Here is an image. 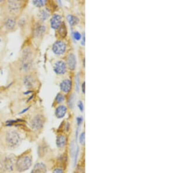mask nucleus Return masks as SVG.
Instances as JSON below:
<instances>
[{"instance_id": "nucleus-1", "label": "nucleus", "mask_w": 174, "mask_h": 173, "mask_svg": "<svg viewBox=\"0 0 174 173\" xmlns=\"http://www.w3.org/2000/svg\"><path fill=\"white\" fill-rule=\"evenodd\" d=\"M33 165V156L30 151L28 150L16 157L15 161V172L18 173L26 172Z\"/></svg>"}, {"instance_id": "nucleus-2", "label": "nucleus", "mask_w": 174, "mask_h": 173, "mask_svg": "<svg viewBox=\"0 0 174 173\" xmlns=\"http://www.w3.org/2000/svg\"><path fill=\"white\" fill-rule=\"evenodd\" d=\"M22 142V138L19 133L14 130H8L4 135V142L6 148L13 151L19 148Z\"/></svg>"}, {"instance_id": "nucleus-3", "label": "nucleus", "mask_w": 174, "mask_h": 173, "mask_svg": "<svg viewBox=\"0 0 174 173\" xmlns=\"http://www.w3.org/2000/svg\"><path fill=\"white\" fill-rule=\"evenodd\" d=\"M16 157L14 154H4L0 156V172L14 173L15 172Z\"/></svg>"}, {"instance_id": "nucleus-4", "label": "nucleus", "mask_w": 174, "mask_h": 173, "mask_svg": "<svg viewBox=\"0 0 174 173\" xmlns=\"http://www.w3.org/2000/svg\"><path fill=\"white\" fill-rule=\"evenodd\" d=\"M45 118L41 114H37L33 117L30 122V127L35 131H38L41 130L44 126L45 124Z\"/></svg>"}, {"instance_id": "nucleus-5", "label": "nucleus", "mask_w": 174, "mask_h": 173, "mask_svg": "<svg viewBox=\"0 0 174 173\" xmlns=\"http://www.w3.org/2000/svg\"><path fill=\"white\" fill-rule=\"evenodd\" d=\"M33 66V62L32 58H21L20 62V71L23 73H27L32 69Z\"/></svg>"}, {"instance_id": "nucleus-6", "label": "nucleus", "mask_w": 174, "mask_h": 173, "mask_svg": "<svg viewBox=\"0 0 174 173\" xmlns=\"http://www.w3.org/2000/svg\"><path fill=\"white\" fill-rule=\"evenodd\" d=\"M20 5L18 1H9L7 2V10L12 15H16L19 12Z\"/></svg>"}, {"instance_id": "nucleus-7", "label": "nucleus", "mask_w": 174, "mask_h": 173, "mask_svg": "<svg viewBox=\"0 0 174 173\" xmlns=\"http://www.w3.org/2000/svg\"><path fill=\"white\" fill-rule=\"evenodd\" d=\"M66 49V44L61 40L57 41L52 46V51L57 55H62L64 54Z\"/></svg>"}, {"instance_id": "nucleus-8", "label": "nucleus", "mask_w": 174, "mask_h": 173, "mask_svg": "<svg viewBox=\"0 0 174 173\" xmlns=\"http://www.w3.org/2000/svg\"><path fill=\"white\" fill-rule=\"evenodd\" d=\"M2 25L5 30H11L14 29L16 26V22L14 17H9L4 19Z\"/></svg>"}, {"instance_id": "nucleus-9", "label": "nucleus", "mask_w": 174, "mask_h": 173, "mask_svg": "<svg viewBox=\"0 0 174 173\" xmlns=\"http://www.w3.org/2000/svg\"><path fill=\"white\" fill-rule=\"evenodd\" d=\"M54 70L55 73L58 75L65 74L67 71V66L66 63L62 61H58L55 62L54 65Z\"/></svg>"}, {"instance_id": "nucleus-10", "label": "nucleus", "mask_w": 174, "mask_h": 173, "mask_svg": "<svg viewBox=\"0 0 174 173\" xmlns=\"http://www.w3.org/2000/svg\"><path fill=\"white\" fill-rule=\"evenodd\" d=\"M47 165L43 162L39 161L34 165L30 173H47Z\"/></svg>"}, {"instance_id": "nucleus-11", "label": "nucleus", "mask_w": 174, "mask_h": 173, "mask_svg": "<svg viewBox=\"0 0 174 173\" xmlns=\"http://www.w3.org/2000/svg\"><path fill=\"white\" fill-rule=\"evenodd\" d=\"M23 83L27 89L30 90L34 88L36 83V80L33 75H27L23 77Z\"/></svg>"}, {"instance_id": "nucleus-12", "label": "nucleus", "mask_w": 174, "mask_h": 173, "mask_svg": "<svg viewBox=\"0 0 174 173\" xmlns=\"http://www.w3.org/2000/svg\"><path fill=\"white\" fill-rule=\"evenodd\" d=\"M67 143V137L63 134L58 135L56 138V145L59 149L64 148Z\"/></svg>"}, {"instance_id": "nucleus-13", "label": "nucleus", "mask_w": 174, "mask_h": 173, "mask_svg": "<svg viewBox=\"0 0 174 173\" xmlns=\"http://www.w3.org/2000/svg\"><path fill=\"white\" fill-rule=\"evenodd\" d=\"M51 26L54 29H58L62 24V17L59 14H54L50 20Z\"/></svg>"}, {"instance_id": "nucleus-14", "label": "nucleus", "mask_w": 174, "mask_h": 173, "mask_svg": "<svg viewBox=\"0 0 174 173\" xmlns=\"http://www.w3.org/2000/svg\"><path fill=\"white\" fill-rule=\"evenodd\" d=\"M72 86V81L69 79H64L60 84V88L61 90L66 93H69L71 90Z\"/></svg>"}, {"instance_id": "nucleus-15", "label": "nucleus", "mask_w": 174, "mask_h": 173, "mask_svg": "<svg viewBox=\"0 0 174 173\" xmlns=\"http://www.w3.org/2000/svg\"><path fill=\"white\" fill-rule=\"evenodd\" d=\"M67 66L69 67V69L72 71H73L75 69L77 61H76V58L74 54L70 53L67 58Z\"/></svg>"}, {"instance_id": "nucleus-16", "label": "nucleus", "mask_w": 174, "mask_h": 173, "mask_svg": "<svg viewBox=\"0 0 174 173\" xmlns=\"http://www.w3.org/2000/svg\"><path fill=\"white\" fill-rule=\"evenodd\" d=\"M67 107L64 105H60L58 106L55 110V114L57 118L61 119L63 118L67 113Z\"/></svg>"}, {"instance_id": "nucleus-17", "label": "nucleus", "mask_w": 174, "mask_h": 173, "mask_svg": "<svg viewBox=\"0 0 174 173\" xmlns=\"http://www.w3.org/2000/svg\"><path fill=\"white\" fill-rule=\"evenodd\" d=\"M46 30V27L44 25H37L33 30V35L35 37L42 36Z\"/></svg>"}, {"instance_id": "nucleus-18", "label": "nucleus", "mask_w": 174, "mask_h": 173, "mask_svg": "<svg viewBox=\"0 0 174 173\" xmlns=\"http://www.w3.org/2000/svg\"><path fill=\"white\" fill-rule=\"evenodd\" d=\"M50 16V13L47 9H42L39 11V17L41 20L45 21Z\"/></svg>"}, {"instance_id": "nucleus-19", "label": "nucleus", "mask_w": 174, "mask_h": 173, "mask_svg": "<svg viewBox=\"0 0 174 173\" xmlns=\"http://www.w3.org/2000/svg\"><path fill=\"white\" fill-rule=\"evenodd\" d=\"M58 33L62 38H64L67 35V28L64 22H63L58 28Z\"/></svg>"}, {"instance_id": "nucleus-20", "label": "nucleus", "mask_w": 174, "mask_h": 173, "mask_svg": "<svg viewBox=\"0 0 174 173\" xmlns=\"http://www.w3.org/2000/svg\"><path fill=\"white\" fill-rule=\"evenodd\" d=\"M67 20L71 26H74L77 25L79 22V19L77 17L72 15H68L67 16Z\"/></svg>"}, {"instance_id": "nucleus-21", "label": "nucleus", "mask_w": 174, "mask_h": 173, "mask_svg": "<svg viewBox=\"0 0 174 173\" xmlns=\"http://www.w3.org/2000/svg\"><path fill=\"white\" fill-rule=\"evenodd\" d=\"M33 53L30 48H26L23 50L22 52L21 58L27 59V58H32Z\"/></svg>"}, {"instance_id": "nucleus-22", "label": "nucleus", "mask_w": 174, "mask_h": 173, "mask_svg": "<svg viewBox=\"0 0 174 173\" xmlns=\"http://www.w3.org/2000/svg\"><path fill=\"white\" fill-rule=\"evenodd\" d=\"M77 146L76 145L74 140H72L70 145V154L71 158L72 159H73L74 154L76 153V151L77 149Z\"/></svg>"}, {"instance_id": "nucleus-23", "label": "nucleus", "mask_w": 174, "mask_h": 173, "mask_svg": "<svg viewBox=\"0 0 174 173\" xmlns=\"http://www.w3.org/2000/svg\"><path fill=\"white\" fill-rule=\"evenodd\" d=\"M47 2L45 0H34L33 1V4L37 7H42L45 5Z\"/></svg>"}, {"instance_id": "nucleus-24", "label": "nucleus", "mask_w": 174, "mask_h": 173, "mask_svg": "<svg viewBox=\"0 0 174 173\" xmlns=\"http://www.w3.org/2000/svg\"><path fill=\"white\" fill-rule=\"evenodd\" d=\"M74 100H75V96H74V94H73L70 96V97L68 100V106L70 109H73V107H74Z\"/></svg>"}, {"instance_id": "nucleus-25", "label": "nucleus", "mask_w": 174, "mask_h": 173, "mask_svg": "<svg viewBox=\"0 0 174 173\" xmlns=\"http://www.w3.org/2000/svg\"><path fill=\"white\" fill-rule=\"evenodd\" d=\"M78 139L79 140V143L82 146H84L85 145V132H82L81 134H80L78 138Z\"/></svg>"}, {"instance_id": "nucleus-26", "label": "nucleus", "mask_w": 174, "mask_h": 173, "mask_svg": "<svg viewBox=\"0 0 174 173\" xmlns=\"http://www.w3.org/2000/svg\"><path fill=\"white\" fill-rule=\"evenodd\" d=\"M64 100H65V97L61 93H58L55 98V101L58 104H60L63 103L64 101Z\"/></svg>"}, {"instance_id": "nucleus-27", "label": "nucleus", "mask_w": 174, "mask_h": 173, "mask_svg": "<svg viewBox=\"0 0 174 173\" xmlns=\"http://www.w3.org/2000/svg\"><path fill=\"white\" fill-rule=\"evenodd\" d=\"M79 146L77 145L76 153L74 154V157H73V164H74V167H76V166L77 165L78 157V156H79Z\"/></svg>"}, {"instance_id": "nucleus-28", "label": "nucleus", "mask_w": 174, "mask_h": 173, "mask_svg": "<svg viewBox=\"0 0 174 173\" xmlns=\"http://www.w3.org/2000/svg\"><path fill=\"white\" fill-rule=\"evenodd\" d=\"M79 75L77 74L76 77H75V86H76V90L78 92L79 91Z\"/></svg>"}, {"instance_id": "nucleus-29", "label": "nucleus", "mask_w": 174, "mask_h": 173, "mask_svg": "<svg viewBox=\"0 0 174 173\" xmlns=\"http://www.w3.org/2000/svg\"><path fill=\"white\" fill-rule=\"evenodd\" d=\"M73 37L76 40H81L82 38L81 35L78 32H74L73 33Z\"/></svg>"}, {"instance_id": "nucleus-30", "label": "nucleus", "mask_w": 174, "mask_h": 173, "mask_svg": "<svg viewBox=\"0 0 174 173\" xmlns=\"http://www.w3.org/2000/svg\"><path fill=\"white\" fill-rule=\"evenodd\" d=\"M77 106L79 108V110L81 112H82V111H84V104H83L82 101H79L78 102Z\"/></svg>"}, {"instance_id": "nucleus-31", "label": "nucleus", "mask_w": 174, "mask_h": 173, "mask_svg": "<svg viewBox=\"0 0 174 173\" xmlns=\"http://www.w3.org/2000/svg\"><path fill=\"white\" fill-rule=\"evenodd\" d=\"M52 173H64V172L62 168L57 167V168L54 169V170L52 171Z\"/></svg>"}, {"instance_id": "nucleus-32", "label": "nucleus", "mask_w": 174, "mask_h": 173, "mask_svg": "<svg viewBox=\"0 0 174 173\" xmlns=\"http://www.w3.org/2000/svg\"><path fill=\"white\" fill-rule=\"evenodd\" d=\"M77 125L78 127H79L81 124H82V122H83V117H82V116H81V117H78L77 118Z\"/></svg>"}, {"instance_id": "nucleus-33", "label": "nucleus", "mask_w": 174, "mask_h": 173, "mask_svg": "<svg viewBox=\"0 0 174 173\" xmlns=\"http://www.w3.org/2000/svg\"><path fill=\"white\" fill-rule=\"evenodd\" d=\"M30 106H29V107H26V108H25L24 109H23L21 111H20L19 113V114H24V113H25L26 112H27L29 109H30Z\"/></svg>"}, {"instance_id": "nucleus-34", "label": "nucleus", "mask_w": 174, "mask_h": 173, "mask_svg": "<svg viewBox=\"0 0 174 173\" xmlns=\"http://www.w3.org/2000/svg\"><path fill=\"white\" fill-rule=\"evenodd\" d=\"M82 41H81V44L82 45V46H84L85 45V35L84 34H83V36H82Z\"/></svg>"}, {"instance_id": "nucleus-35", "label": "nucleus", "mask_w": 174, "mask_h": 173, "mask_svg": "<svg viewBox=\"0 0 174 173\" xmlns=\"http://www.w3.org/2000/svg\"><path fill=\"white\" fill-rule=\"evenodd\" d=\"M33 93V90H28L27 92H24V95H29V94H30V93Z\"/></svg>"}, {"instance_id": "nucleus-36", "label": "nucleus", "mask_w": 174, "mask_h": 173, "mask_svg": "<svg viewBox=\"0 0 174 173\" xmlns=\"http://www.w3.org/2000/svg\"><path fill=\"white\" fill-rule=\"evenodd\" d=\"M82 90L83 93H85V82H84L82 85Z\"/></svg>"}, {"instance_id": "nucleus-37", "label": "nucleus", "mask_w": 174, "mask_h": 173, "mask_svg": "<svg viewBox=\"0 0 174 173\" xmlns=\"http://www.w3.org/2000/svg\"><path fill=\"white\" fill-rule=\"evenodd\" d=\"M34 97V95H32V96H30L28 99H27V102H29V101H30V100H32V99H33V98Z\"/></svg>"}, {"instance_id": "nucleus-38", "label": "nucleus", "mask_w": 174, "mask_h": 173, "mask_svg": "<svg viewBox=\"0 0 174 173\" xmlns=\"http://www.w3.org/2000/svg\"><path fill=\"white\" fill-rule=\"evenodd\" d=\"M0 173H2V172H0Z\"/></svg>"}]
</instances>
